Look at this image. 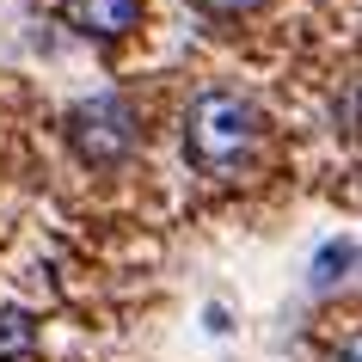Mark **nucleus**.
I'll return each mask as SVG.
<instances>
[{"label":"nucleus","mask_w":362,"mask_h":362,"mask_svg":"<svg viewBox=\"0 0 362 362\" xmlns=\"http://www.w3.org/2000/svg\"><path fill=\"white\" fill-rule=\"evenodd\" d=\"M264 153V111L252 105L246 93L233 86H203V93L185 105V160H191L203 178H246Z\"/></svg>","instance_id":"obj_1"},{"label":"nucleus","mask_w":362,"mask_h":362,"mask_svg":"<svg viewBox=\"0 0 362 362\" xmlns=\"http://www.w3.org/2000/svg\"><path fill=\"white\" fill-rule=\"evenodd\" d=\"M68 129V148L86 160V166H123L135 148H141V117L123 93H93L80 98L74 111L62 117Z\"/></svg>","instance_id":"obj_2"},{"label":"nucleus","mask_w":362,"mask_h":362,"mask_svg":"<svg viewBox=\"0 0 362 362\" xmlns=\"http://www.w3.org/2000/svg\"><path fill=\"white\" fill-rule=\"evenodd\" d=\"M62 19L74 31H86V37H98V43H117L141 25V0H68Z\"/></svg>","instance_id":"obj_3"},{"label":"nucleus","mask_w":362,"mask_h":362,"mask_svg":"<svg viewBox=\"0 0 362 362\" xmlns=\"http://www.w3.org/2000/svg\"><path fill=\"white\" fill-rule=\"evenodd\" d=\"M37 350V320L25 307H0V362H19Z\"/></svg>","instance_id":"obj_4"},{"label":"nucleus","mask_w":362,"mask_h":362,"mask_svg":"<svg viewBox=\"0 0 362 362\" xmlns=\"http://www.w3.org/2000/svg\"><path fill=\"white\" fill-rule=\"evenodd\" d=\"M191 6L203 13V19H252L264 0H191Z\"/></svg>","instance_id":"obj_5"},{"label":"nucleus","mask_w":362,"mask_h":362,"mask_svg":"<svg viewBox=\"0 0 362 362\" xmlns=\"http://www.w3.org/2000/svg\"><path fill=\"white\" fill-rule=\"evenodd\" d=\"M338 129H350V135H362V86H350V93L338 98Z\"/></svg>","instance_id":"obj_6"},{"label":"nucleus","mask_w":362,"mask_h":362,"mask_svg":"<svg viewBox=\"0 0 362 362\" xmlns=\"http://www.w3.org/2000/svg\"><path fill=\"white\" fill-rule=\"evenodd\" d=\"M325 362H362V332H350V338H338L332 350H325Z\"/></svg>","instance_id":"obj_7"}]
</instances>
